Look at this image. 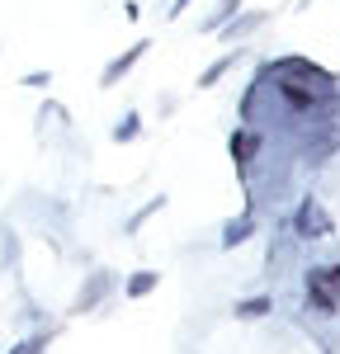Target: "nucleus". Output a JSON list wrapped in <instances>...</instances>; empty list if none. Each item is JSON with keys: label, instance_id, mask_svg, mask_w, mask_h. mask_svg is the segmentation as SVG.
Returning <instances> with one entry per match:
<instances>
[{"label": "nucleus", "instance_id": "12", "mask_svg": "<svg viewBox=\"0 0 340 354\" xmlns=\"http://www.w3.org/2000/svg\"><path fill=\"white\" fill-rule=\"evenodd\" d=\"M109 137L118 142V147H128V142H138V137H142V113H138V109H128V113H123V118H118V123L109 128Z\"/></svg>", "mask_w": 340, "mask_h": 354}, {"label": "nucleus", "instance_id": "6", "mask_svg": "<svg viewBox=\"0 0 340 354\" xmlns=\"http://www.w3.org/2000/svg\"><path fill=\"white\" fill-rule=\"evenodd\" d=\"M147 53H151V38H142V43H133V48H128V53L109 57V62H104V71H100V90H113V85L123 81V76H128V71H133Z\"/></svg>", "mask_w": 340, "mask_h": 354}, {"label": "nucleus", "instance_id": "14", "mask_svg": "<svg viewBox=\"0 0 340 354\" xmlns=\"http://www.w3.org/2000/svg\"><path fill=\"white\" fill-rule=\"evenodd\" d=\"M53 340H57V330H53V326H38L33 335H24V340H19V345H15L10 354H43L48 345H53Z\"/></svg>", "mask_w": 340, "mask_h": 354}, {"label": "nucleus", "instance_id": "2", "mask_svg": "<svg viewBox=\"0 0 340 354\" xmlns=\"http://www.w3.org/2000/svg\"><path fill=\"white\" fill-rule=\"evenodd\" d=\"M288 227H293V241H326V236H336V222H331L326 203H321L317 194H303V198H298Z\"/></svg>", "mask_w": 340, "mask_h": 354}, {"label": "nucleus", "instance_id": "5", "mask_svg": "<svg viewBox=\"0 0 340 354\" xmlns=\"http://www.w3.org/2000/svg\"><path fill=\"white\" fill-rule=\"evenodd\" d=\"M265 24H270V10H241V15H232L213 38H223V43H246V38H255Z\"/></svg>", "mask_w": 340, "mask_h": 354}, {"label": "nucleus", "instance_id": "15", "mask_svg": "<svg viewBox=\"0 0 340 354\" xmlns=\"http://www.w3.org/2000/svg\"><path fill=\"white\" fill-rule=\"evenodd\" d=\"M0 265H5V270L19 265V232H15L10 222H0Z\"/></svg>", "mask_w": 340, "mask_h": 354}, {"label": "nucleus", "instance_id": "16", "mask_svg": "<svg viewBox=\"0 0 340 354\" xmlns=\"http://www.w3.org/2000/svg\"><path fill=\"white\" fill-rule=\"evenodd\" d=\"M19 85H24V90H48V85H53V71H28Z\"/></svg>", "mask_w": 340, "mask_h": 354}, {"label": "nucleus", "instance_id": "10", "mask_svg": "<svg viewBox=\"0 0 340 354\" xmlns=\"http://www.w3.org/2000/svg\"><path fill=\"white\" fill-rule=\"evenodd\" d=\"M270 312H274V293H255V298L232 302V317H236V322H265Z\"/></svg>", "mask_w": 340, "mask_h": 354}, {"label": "nucleus", "instance_id": "4", "mask_svg": "<svg viewBox=\"0 0 340 354\" xmlns=\"http://www.w3.org/2000/svg\"><path fill=\"white\" fill-rule=\"evenodd\" d=\"M227 151H232V165H236L241 185L251 189V165H255V156H260V133H255L251 123H236V133L227 137Z\"/></svg>", "mask_w": 340, "mask_h": 354}, {"label": "nucleus", "instance_id": "17", "mask_svg": "<svg viewBox=\"0 0 340 354\" xmlns=\"http://www.w3.org/2000/svg\"><path fill=\"white\" fill-rule=\"evenodd\" d=\"M194 0H170V10H166V19H185V10H189Z\"/></svg>", "mask_w": 340, "mask_h": 354}, {"label": "nucleus", "instance_id": "8", "mask_svg": "<svg viewBox=\"0 0 340 354\" xmlns=\"http://www.w3.org/2000/svg\"><path fill=\"white\" fill-rule=\"evenodd\" d=\"M241 57H246V48H241V43H236V48H227L223 57H213V62H208V66H203V71H198V90H213V85L223 81V76H232V71H236V62H241Z\"/></svg>", "mask_w": 340, "mask_h": 354}, {"label": "nucleus", "instance_id": "11", "mask_svg": "<svg viewBox=\"0 0 340 354\" xmlns=\"http://www.w3.org/2000/svg\"><path fill=\"white\" fill-rule=\"evenodd\" d=\"M241 10H246V0H218V5L198 19V33H218V28H223L232 15H241Z\"/></svg>", "mask_w": 340, "mask_h": 354}, {"label": "nucleus", "instance_id": "1", "mask_svg": "<svg viewBox=\"0 0 340 354\" xmlns=\"http://www.w3.org/2000/svg\"><path fill=\"white\" fill-rule=\"evenodd\" d=\"M303 293H308V307L317 317H340V265H308Z\"/></svg>", "mask_w": 340, "mask_h": 354}, {"label": "nucleus", "instance_id": "3", "mask_svg": "<svg viewBox=\"0 0 340 354\" xmlns=\"http://www.w3.org/2000/svg\"><path fill=\"white\" fill-rule=\"evenodd\" d=\"M118 283H123V279H118L113 270H90V274H85V283H81V293L71 298V317L100 312V307H104V302L118 293Z\"/></svg>", "mask_w": 340, "mask_h": 354}, {"label": "nucleus", "instance_id": "9", "mask_svg": "<svg viewBox=\"0 0 340 354\" xmlns=\"http://www.w3.org/2000/svg\"><path fill=\"white\" fill-rule=\"evenodd\" d=\"M156 288H161V270H133L128 279H123V283H118V293H123L128 302H142V298H151Z\"/></svg>", "mask_w": 340, "mask_h": 354}, {"label": "nucleus", "instance_id": "7", "mask_svg": "<svg viewBox=\"0 0 340 354\" xmlns=\"http://www.w3.org/2000/svg\"><path fill=\"white\" fill-rule=\"evenodd\" d=\"M260 232V218H255V208H241V218H227L223 232H218V250H236V245H246Z\"/></svg>", "mask_w": 340, "mask_h": 354}, {"label": "nucleus", "instance_id": "13", "mask_svg": "<svg viewBox=\"0 0 340 354\" xmlns=\"http://www.w3.org/2000/svg\"><path fill=\"white\" fill-rule=\"evenodd\" d=\"M161 208H166V194H156V198H147V203H142L138 213H133V218L123 222V232H128V236H138V232H142V227H147L151 218H156Z\"/></svg>", "mask_w": 340, "mask_h": 354}]
</instances>
